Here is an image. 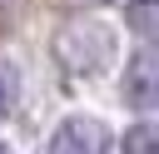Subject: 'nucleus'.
I'll return each mask as SVG.
<instances>
[{
  "mask_svg": "<svg viewBox=\"0 0 159 154\" xmlns=\"http://www.w3.org/2000/svg\"><path fill=\"white\" fill-rule=\"evenodd\" d=\"M60 60L75 70V75H99L109 60H114V35L99 25V20H75L60 30Z\"/></svg>",
  "mask_w": 159,
  "mask_h": 154,
  "instance_id": "nucleus-1",
  "label": "nucleus"
},
{
  "mask_svg": "<svg viewBox=\"0 0 159 154\" xmlns=\"http://www.w3.org/2000/svg\"><path fill=\"white\" fill-rule=\"evenodd\" d=\"M45 154H109V124L99 114H70L55 124Z\"/></svg>",
  "mask_w": 159,
  "mask_h": 154,
  "instance_id": "nucleus-2",
  "label": "nucleus"
},
{
  "mask_svg": "<svg viewBox=\"0 0 159 154\" xmlns=\"http://www.w3.org/2000/svg\"><path fill=\"white\" fill-rule=\"evenodd\" d=\"M124 99L139 104V109L159 104V45H144V50L129 55V65H124Z\"/></svg>",
  "mask_w": 159,
  "mask_h": 154,
  "instance_id": "nucleus-3",
  "label": "nucleus"
},
{
  "mask_svg": "<svg viewBox=\"0 0 159 154\" xmlns=\"http://www.w3.org/2000/svg\"><path fill=\"white\" fill-rule=\"evenodd\" d=\"M124 25L144 40L159 35V0H124Z\"/></svg>",
  "mask_w": 159,
  "mask_h": 154,
  "instance_id": "nucleus-4",
  "label": "nucleus"
},
{
  "mask_svg": "<svg viewBox=\"0 0 159 154\" xmlns=\"http://www.w3.org/2000/svg\"><path fill=\"white\" fill-rule=\"evenodd\" d=\"M124 154H159V124H154V119L129 124V134H124Z\"/></svg>",
  "mask_w": 159,
  "mask_h": 154,
  "instance_id": "nucleus-5",
  "label": "nucleus"
},
{
  "mask_svg": "<svg viewBox=\"0 0 159 154\" xmlns=\"http://www.w3.org/2000/svg\"><path fill=\"white\" fill-rule=\"evenodd\" d=\"M15 104H20V65L0 60V119H10Z\"/></svg>",
  "mask_w": 159,
  "mask_h": 154,
  "instance_id": "nucleus-6",
  "label": "nucleus"
},
{
  "mask_svg": "<svg viewBox=\"0 0 159 154\" xmlns=\"http://www.w3.org/2000/svg\"><path fill=\"white\" fill-rule=\"evenodd\" d=\"M0 154H5V149H0Z\"/></svg>",
  "mask_w": 159,
  "mask_h": 154,
  "instance_id": "nucleus-7",
  "label": "nucleus"
}]
</instances>
